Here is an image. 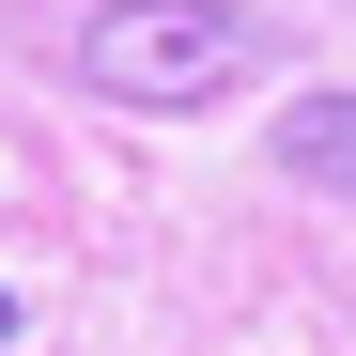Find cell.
Here are the masks:
<instances>
[{
  "mask_svg": "<svg viewBox=\"0 0 356 356\" xmlns=\"http://www.w3.org/2000/svg\"><path fill=\"white\" fill-rule=\"evenodd\" d=\"M264 47H279V31L248 16V0H108V16L78 31V93L186 124V108H217L232 78L264 63Z\"/></svg>",
  "mask_w": 356,
  "mask_h": 356,
  "instance_id": "cell-1",
  "label": "cell"
},
{
  "mask_svg": "<svg viewBox=\"0 0 356 356\" xmlns=\"http://www.w3.org/2000/svg\"><path fill=\"white\" fill-rule=\"evenodd\" d=\"M0 341H16V294H0Z\"/></svg>",
  "mask_w": 356,
  "mask_h": 356,
  "instance_id": "cell-3",
  "label": "cell"
},
{
  "mask_svg": "<svg viewBox=\"0 0 356 356\" xmlns=\"http://www.w3.org/2000/svg\"><path fill=\"white\" fill-rule=\"evenodd\" d=\"M279 170H294V186H341V202H356V93H294Z\"/></svg>",
  "mask_w": 356,
  "mask_h": 356,
  "instance_id": "cell-2",
  "label": "cell"
}]
</instances>
